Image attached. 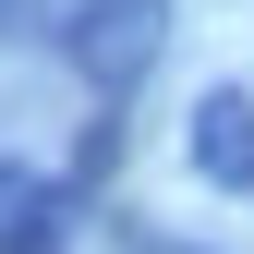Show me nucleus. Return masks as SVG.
Wrapping results in <instances>:
<instances>
[{"label":"nucleus","mask_w":254,"mask_h":254,"mask_svg":"<svg viewBox=\"0 0 254 254\" xmlns=\"http://www.w3.org/2000/svg\"><path fill=\"white\" fill-rule=\"evenodd\" d=\"M194 170L218 182V194H254V97H194Z\"/></svg>","instance_id":"2"},{"label":"nucleus","mask_w":254,"mask_h":254,"mask_svg":"<svg viewBox=\"0 0 254 254\" xmlns=\"http://www.w3.org/2000/svg\"><path fill=\"white\" fill-rule=\"evenodd\" d=\"M157 49H170V0H73V24H61V61L97 97H133L157 73Z\"/></svg>","instance_id":"1"},{"label":"nucleus","mask_w":254,"mask_h":254,"mask_svg":"<svg viewBox=\"0 0 254 254\" xmlns=\"http://www.w3.org/2000/svg\"><path fill=\"white\" fill-rule=\"evenodd\" d=\"M0 254H61V206L37 170H0Z\"/></svg>","instance_id":"3"}]
</instances>
